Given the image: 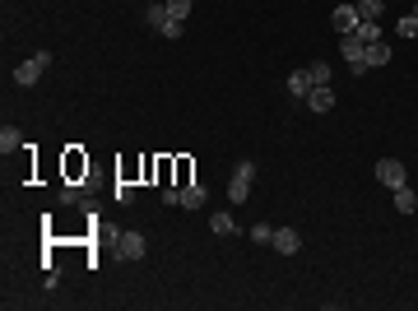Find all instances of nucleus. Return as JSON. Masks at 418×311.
<instances>
[{"instance_id":"nucleus-1","label":"nucleus","mask_w":418,"mask_h":311,"mask_svg":"<svg viewBox=\"0 0 418 311\" xmlns=\"http://www.w3.org/2000/svg\"><path fill=\"white\" fill-rule=\"evenodd\" d=\"M251 181H256V163H237V172H232V186H228V200L242 204L251 195Z\"/></svg>"},{"instance_id":"nucleus-17","label":"nucleus","mask_w":418,"mask_h":311,"mask_svg":"<svg viewBox=\"0 0 418 311\" xmlns=\"http://www.w3.org/2000/svg\"><path fill=\"white\" fill-rule=\"evenodd\" d=\"M358 19H381V0H358Z\"/></svg>"},{"instance_id":"nucleus-18","label":"nucleus","mask_w":418,"mask_h":311,"mask_svg":"<svg viewBox=\"0 0 418 311\" xmlns=\"http://www.w3.org/2000/svg\"><path fill=\"white\" fill-rule=\"evenodd\" d=\"M158 33H163L168 42H177V37H182V19H168V24H163V28H158Z\"/></svg>"},{"instance_id":"nucleus-19","label":"nucleus","mask_w":418,"mask_h":311,"mask_svg":"<svg viewBox=\"0 0 418 311\" xmlns=\"http://www.w3.org/2000/svg\"><path fill=\"white\" fill-rule=\"evenodd\" d=\"M149 24L163 28V24H168V5H154V10H149Z\"/></svg>"},{"instance_id":"nucleus-14","label":"nucleus","mask_w":418,"mask_h":311,"mask_svg":"<svg viewBox=\"0 0 418 311\" xmlns=\"http://www.w3.org/2000/svg\"><path fill=\"white\" fill-rule=\"evenodd\" d=\"M307 75H311V89H321V84H330V79H335V75H330V65H325V61H316V65H311V70H307Z\"/></svg>"},{"instance_id":"nucleus-7","label":"nucleus","mask_w":418,"mask_h":311,"mask_svg":"<svg viewBox=\"0 0 418 311\" xmlns=\"http://www.w3.org/2000/svg\"><path fill=\"white\" fill-rule=\"evenodd\" d=\"M363 65H367V70H381V65H390V47H386V42H367V51H363Z\"/></svg>"},{"instance_id":"nucleus-6","label":"nucleus","mask_w":418,"mask_h":311,"mask_svg":"<svg viewBox=\"0 0 418 311\" xmlns=\"http://www.w3.org/2000/svg\"><path fill=\"white\" fill-rule=\"evenodd\" d=\"M330 24H335V33H354L358 28V5H349V0H344L340 10L330 15Z\"/></svg>"},{"instance_id":"nucleus-9","label":"nucleus","mask_w":418,"mask_h":311,"mask_svg":"<svg viewBox=\"0 0 418 311\" xmlns=\"http://www.w3.org/2000/svg\"><path fill=\"white\" fill-rule=\"evenodd\" d=\"M288 94H293V98H307L311 94V75H307V70H293V75H288Z\"/></svg>"},{"instance_id":"nucleus-8","label":"nucleus","mask_w":418,"mask_h":311,"mask_svg":"<svg viewBox=\"0 0 418 311\" xmlns=\"http://www.w3.org/2000/svg\"><path fill=\"white\" fill-rule=\"evenodd\" d=\"M330 107H335L330 84H321V89H311V94H307V112H330Z\"/></svg>"},{"instance_id":"nucleus-3","label":"nucleus","mask_w":418,"mask_h":311,"mask_svg":"<svg viewBox=\"0 0 418 311\" xmlns=\"http://www.w3.org/2000/svg\"><path fill=\"white\" fill-rule=\"evenodd\" d=\"M376 181H381L386 190L404 186V163L400 158H381V163H376Z\"/></svg>"},{"instance_id":"nucleus-20","label":"nucleus","mask_w":418,"mask_h":311,"mask_svg":"<svg viewBox=\"0 0 418 311\" xmlns=\"http://www.w3.org/2000/svg\"><path fill=\"white\" fill-rule=\"evenodd\" d=\"M418 33V15H409V19H400V37H414Z\"/></svg>"},{"instance_id":"nucleus-4","label":"nucleus","mask_w":418,"mask_h":311,"mask_svg":"<svg viewBox=\"0 0 418 311\" xmlns=\"http://www.w3.org/2000/svg\"><path fill=\"white\" fill-rule=\"evenodd\" d=\"M270 247H275L279 256H293V251L302 247V237H297V228H275V237H270Z\"/></svg>"},{"instance_id":"nucleus-2","label":"nucleus","mask_w":418,"mask_h":311,"mask_svg":"<svg viewBox=\"0 0 418 311\" xmlns=\"http://www.w3.org/2000/svg\"><path fill=\"white\" fill-rule=\"evenodd\" d=\"M46 65H51V56H46V51H37V56H28V61L19 65L15 70V84H24V89H28V84H37V79H42V70Z\"/></svg>"},{"instance_id":"nucleus-13","label":"nucleus","mask_w":418,"mask_h":311,"mask_svg":"<svg viewBox=\"0 0 418 311\" xmlns=\"http://www.w3.org/2000/svg\"><path fill=\"white\" fill-rule=\"evenodd\" d=\"M182 204L186 209H200L204 204V186H182Z\"/></svg>"},{"instance_id":"nucleus-15","label":"nucleus","mask_w":418,"mask_h":311,"mask_svg":"<svg viewBox=\"0 0 418 311\" xmlns=\"http://www.w3.org/2000/svg\"><path fill=\"white\" fill-rule=\"evenodd\" d=\"M168 5V19H182L186 24V15H191V0H163Z\"/></svg>"},{"instance_id":"nucleus-21","label":"nucleus","mask_w":418,"mask_h":311,"mask_svg":"<svg viewBox=\"0 0 418 311\" xmlns=\"http://www.w3.org/2000/svg\"><path fill=\"white\" fill-rule=\"evenodd\" d=\"M112 195H116V200H121V204H130V200H135V186H125V181H121V186L112 190Z\"/></svg>"},{"instance_id":"nucleus-5","label":"nucleus","mask_w":418,"mask_h":311,"mask_svg":"<svg viewBox=\"0 0 418 311\" xmlns=\"http://www.w3.org/2000/svg\"><path fill=\"white\" fill-rule=\"evenodd\" d=\"M116 251H121L125 260H144V237L139 233H121L116 237Z\"/></svg>"},{"instance_id":"nucleus-12","label":"nucleus","mask_w":418,"mask_h":311,"mask_svg":"<svg viewBox=\"0 0 418 311\" xmlns=\"http://www.w3.org/2000/svg\"><path fill=\"white\" fill-rule=\"evenodd\" d=\"M358 37H363V42H381V24H376V19H358Z\"/></svg>"},{"instance_id":"nucleus-11","label":"nucleus","mask_w":418,"mask_h":311,"mask_svg":"<svg viewBox=\"0 0 418 311\" xmlns=\"http://www.w3.org/2000/svg\"><path fill=\"white\" fill-rule=\"evenodd\" d=\"M395 209H400V214H414V209H418V195L409 186H395Z\"/></svg>"},{"instance_id":"nucleus-16","label":"nucleus","mask_w":418,"mask_h":311,"mask_svg":"<svg viewBox=\"0 0 418 311\" xmlns=\"http://www.w3.org/2000/svg\"><path fill=\"white\" fill-rule=\"evenodd\" d=\"M209 228H214L218 237H228L232 228H237V223H232V214H214V218H209Z\"/></svg>"},{"instance_id":"nucleus-10","label":"nucleus","mask_w":418,"mask_h":311,"mask_svg":"<svg viewBox=\"0 0 418 311\" xmlns=\"http://www.w3.org/2000/svg\"><path fill=\"white\" fill-rule=\"evenodd\" d=\"M15 149H24V135H19L15 125H5L0 130V154H15Z\"/></svg>"}]
</instances>
